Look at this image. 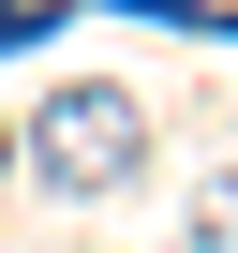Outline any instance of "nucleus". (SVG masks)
<instances>
[{"label":"nucleus","instance_id":"1","mask_svg":"<svg viewBox=\"0 0 238 253\" xmlns=\"http://www.w3.org/2000/svg\"><path fill=\"white\" fill-rule=\"evenodd\" d=\"M134 164H149V119H134V89L60 75V89H45V119H30V179H45V194H119Z\"/></svg>","mask_w":238,"mask_h":253},{"label":"nucleus","instance_id":"2","mask_svg":"<svg viewBox=\"0 0 238 253\" xmlns=\"http://www.w3.org/2000/svg\"><path fill=\"white\" fill-rule=\"evenodd\" d=\"M0 179H15V119H0Z\"/></svg>","mask_w":238,"mask_h":253}]
</instances>
